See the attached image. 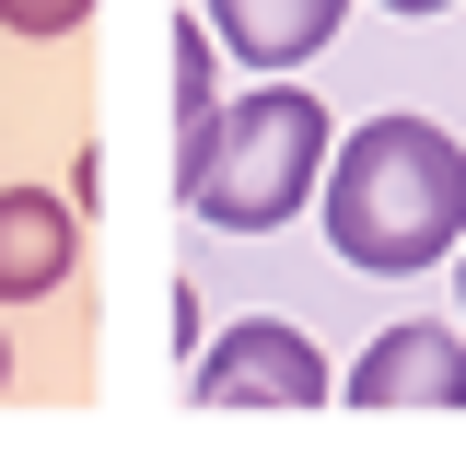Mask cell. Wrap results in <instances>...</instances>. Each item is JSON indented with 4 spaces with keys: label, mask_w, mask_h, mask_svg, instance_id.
I'll use <instances>...</instances> for the list:
<instances>
[{
    "label": "cell",
    "mask_w": 466,
    "mask_h": 454,
    "mask_svg": "<svg viewBox=\"0 0 466 454\" xmlns=\"http://www.w3.org/2000/svg\"><path fill=\"white\" fill-rule=\"evenodd\" d=\"M327 245L361 280H420L466 257V152L431 116H361L327 152Z\"/></svg>",
    "instance_id": "cell-1"
},
{
    "label": "cell",
    "mask_w": 466,
    "mask_h": 454,
    "mask_svg": "<svg viewBox=\"0 0 466 454\" xmlns=\"http://www.w3.org/2000/svg\"><path fill=\"white\" fill-rule=\"evenodd\" d=\"M175 187L210 233H280L315 187H327V94H233L175 140Z\"/></svg>",
    "instance_id": "cell-2"
},
{
    "label": "cell",
    "mask_w": 466,
    "mask_h": 454,
    "mask_svg": "<svg viewBox=\"0 0 466 454\" xmlns=\"http://www.w3.org/2000/svg\"><path fill=\"white\" fill-rule=\"evenodd\" d=\"M327 349L303 338L291 315H233L222 338L198 349V373H187V397L198 408H327Z\"/></svg>",
    "instance_id": "cell-3"
},
{
    "label": "cell",
    "mask_w": 466,
    "mask_h": 454,
    "mask_svg": "<svg viewBox=\"0 0 466 454\" xmlns=\"http://www.w3.org/2000/svg\"><path fill=\"white\" fill-rule=\"evenodd\" d=\"M350 408H466V338L455 327H385L339 373Z\"/></svg>",
    "instance_id": "cell-4"
},
{
    "label": "cell",
    "mask_w": 466,
    "mask_h": 454,
    "mask_svg": "<svg viewBox=\"0 0 466 454\" xmlns=\"http://www.w3.org/2000/svg\"><path fill=\"white\" fill-rule=\"evenodd\" d=\"M82 268V210L58 187H0V303H47Z\"/></svg>",
    "instance_id": "cell-5"
},
{
    "label": "cell",
    "mask_w": 466,
    "mask_h": 454,
    "mask_svg": "<svg viewBox=\"0 0 466 454\" xmlns=\"http://www.w3.org/2000/svg\"><path fill=\"white\" fill-rule=\"evenodd\" d=\"M210 12V35H222L245 70H303L315 47H339L350 0H198Z\"/></svg>",
    "instance_id": "cell-6"
},
{
    "label": "cell",
    "mask_w": 466,
    "mask_h": 454,
    "mask_svg": "<svg viewBox=\"0 0 466 454\" xmlns=\"http://www.w3.org/2000/svg\"><path fill=\"white\" fill-rule=\"evenodd\" d=\"M210 106H222V35H210V12H187L175 24V128H198Z\"/></svg>",
    "instance_id": "cell-7"
},
{
    "label": "cell",
    "mask_w": 466,
    "mask_h": 454,
    "mask_svg": "<svg viewBox=\"0 0 466 454\" xmlns=\"http://www.w3.org/2000/svg\"><path fill=\"white\" fill-rule=\"evenodd\" d=\"M82 12H94V0H0V24H12L24 47H47V35H70Z\"/></svg>",
    "instance_id": "cell-8"
},
{
    "label": "cell",
    "mask_w": 466,
    "mask_h": 454,
    "mask_svg": "<svg viewBox=\"0 0 466 454\" xmlns=\"http://www.w3.org/2000/svg\"><path fill=\"white\" fill-rule=\"evenodd\" d=\"M385 12H408V24H420V12H455V0H385Z\"/></svg>",
    "instance_id": "cell-9"
},
{
    "label": "cell",
    "mask_w": 466,
    "mask_h": 454,
    "mask_svg": "<svg viewBox=\"0 0 466 454\" xmlns=\"http://www.w3.org/2000/svg\"><path fill=\"white\" fill-rule=\"evenodd\" d=\"M0 385H12V338H0Z\"/></svg>",
    "instance_id": "cell-10"
},
{
    "label": "cell",
    "mask_w": 466,
    "mask_h": 454,
    "mask_svg": "<svg viewBox=\"0 0 466 454\" xmlns=\"http://www.w3.org/2000/svg\"><path fill=\"white\" fill-rule=\"evenodd\" d=\"M455 303H466V257H455Z\"/></svg>",
    "instance_id": "cell-11"
}]
</instances>
